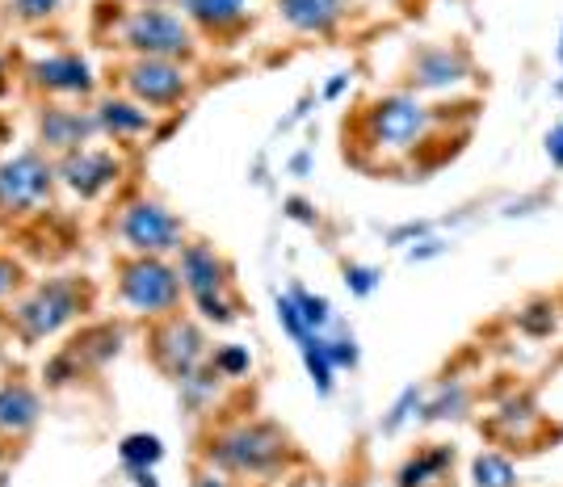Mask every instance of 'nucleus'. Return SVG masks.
I'll use <instances>...</instances> for the list:
<instances>
[{"label":"nucleus","instance_id":"obj_12","mask_svg":"<svg viewBox=\"0 0 563 487\" xmlns=\"http://www.w3.org/2000/svg\"><path fill=\"white\" fill-rule=\"evenodd\" d=\"M25 80L51 97H89L93 93V71H89V64H85L80 55H71V51H64V55H47V59H34V64L25 68Z\"/></svg>","mask_w":563,"mask_h":487},{"label":"nucleus","instance_id":"obj_5","mask_svg":"<svg viewBox=\"0 0 563 487\" xmlns=\"http://www.w3.org/2000/svg\"><path fill=\"white\" fill-rule=\"evenodd\" d=\"M118 47L135 51V59H186L189 25L161 4H143L118 22Z\"/></svg>","mask_w":563,"mask_h":487},{"label":"nucleus","instance_id":"obj_20","mask_svg":"<svg viewBox=\"0 0 563 487\" xmlns=\"http://www.w3.org/2000/svg\"><path fill=\"white\" fill-rule=\"evenodd\" d=\"M471 484L475 487H517V466L505 454H475L471 463Z\"/></svg>","mask_w":563,"mask_h":487},{"label":"nucleus","instance_id":"obj_3","mask_svg":"<svg viewBox=\"0 0 563 487\" xmlns=\"http://www.w3.org/2000/svg\"><path fill=\"white\" fill-rule=\"evenodd\" d=\"M55 186H59L55 161L43 147H25L18 156L0 161V219H25L43 210Z\"/></svg>","mask_w":563,"mask_h":487},{"label":"nucleus","instance_id":"obj_21","mask_svg":"<svg viewBox=\"0 0 563 487\" xmlns=\"http://www.w3.org/2000/svg\"><path fill=\"white\" fill-rule=\"evenodd\" d=\"M299 353H303V366H307V374H311V383H316V391L329 395L332 374H336V366H332V357H329V341L316 332V336H307L303 345H299Z\"/></svg>","mask_w":563,"mask_h":487},{"label":"nucleus","instance_id":"obj_31","mask_svg":"<svg viewBox=\"0 0 563 487\" xmlns=\"http://www.w3.org/2000/svg\"><path fill=\"white\" fill-rule=\"evenodd\" d=\"M329 357L336 370H345V366H357V345H353V336H336V341H329Z\"/></svg>","mask_w":563,"mask_h":487},{"label":"nucleus","instance_id":"obj_10","mask_svg":"<svg viewBox=\"0 0 563 487\" xmlns=\"http://www.w3.org/2000/svg\"><path fill=\"white\" fill-rule=\"evenodd\" d=\"M122 80H126V93L140 106H152V110L177 106L189 89L186 68L177 59H135V64H126Z\"/></svg>","mask_w":563,"mask_h":487},{"label":"nucleus","instance_id":"obj_28","mask_svg":"<svg viewBox=\"0 0 563 487\" xmlns=\"http://www.w3.org/2000/svg\"><path fill=\"white\" fill-rule=\"evenodd\" d=\"M55 9H59V0H9V13H13L22 25L47 22Z\"/></svg>","mask_w":563,"mask_h":487},{"label":"nucleus","instance_id":"obj_29","mask_svg":"<svg viewBox=\"0 0 563 487\" xmlns=\"http://www.w3.org/2000/svg\"><path fill=\"white\" fill-rule=\"evenodd\" d=\"M378 281H383V274L371 269V265H345V286H350L357 299H366Z\"/></svg>","mask_w":563,"mask_h":487},{"label":"nucleus","instance_id":"obj_30","mask_svg":"<svg viewBox=\"0 0 563 487\" xmlns=\"http://www.w3.org/2000/svg\"><path fill=\"white\" fill-rule=\"evenodd\" d=\"M18 286H22V265L13 256H0V302L13 299Z\"/></svg>","mask_w":563,"mask_h":487},{"label":"nucleus","instance_id":"obj_34","mask_svg":"<svg viewBox=\"0 0 563 487\" xmlns=\"http://www.w3.org/2000/svg\"><path fill=\"white\" fill-rule=\"evenodd\" d=\"M438 253H446V244H442V240H429V235H424L421 248H412V253H408V261H429V256H438Z\"/></svg>","mask_w":563,"mask_h":487},{"label":"nucleus","instance_id":"obj_40","mask_svg":"<svg viewBox=\"0 0 563 487\" xmlns=\"http://www.w3.org/2000/svg\"><path fill=\"white\" fill-rule=\"evenodd\" d=\"M560 59H563V43H560Z\"/></svg>","mask_w":563,"mask_h":487},{"label":"nucleus","instance_id":"obj_7","mask_svg":"<svg viewBox=\"0 0 563 487\" xmlns=\"http://www.w3.org/2000/svg\"><path fill=\"white\" fill-rule=\"evenodd\" d=\"M55 177H59V186L71 189L76 198L93 202V198H101V193L122 177V161H118L110 147H93V143H89V147H76L68 156H59V161H55Z\"/></svg>","mask_w":563,"mask_h":487},{"label":"nucleus","instance_id":"obj_1","mask_svg":"<svg viewBox=\"0 0 563 487\" xmlns=\"http://www.w3.org/2000/svg\"><path fill=\"white\" fill-rule=\"evenodd\" d=\"M85 311H89V281L76 278V274H59V278L38 281L22 299L9 302V328L25 345H38V341H51L68 324H76Z\"/></svg>","mask_w":563,"mask_h":487},{"label":"nucleus","instance_id":"obj_18","mask_svg":"<svg viewBox=\"0 0 563 487\" xmlns=\"http://www.w3.org/2000/svg\"><path fill=\"white\" fill-rule=\"evenodd\" d=\"M282 18L303 30V34H329L332 25L341 22L345 4L341 0H278Z\"/></svg>","mask_w":563,"mask_h":487},{"label":"nucleus","instance_id":"obj_22","mask_svg":"<svg viewBox=\"0 0 563 487\" xmlns=\"http://www.w3.org/2000/svg\"><path fill=\"white\" fill-rule=\"evenodd\" d=\"M118 458H122V466H156L165 458V445L156 433H126L118 445Z\"/></svg>","mask_w":563,"mask_h":487},{"label":"nucleus","instance_id":"obj_35","mask_svg":"<svg viewBox=\"0 0 563 487\" xmlns=\"http://www.w3.org/2000/svg\"><path fill=\"white\" fill-rule=\"evenodd\" d=\"M194 487H228V479H223V471H198V475H194Z\"/></svg>","mask_w":563,"mask_h":487},{"label":"nucleus","instance_id":"obj_9","mask_svg":"<svg viewBox=\"0 0 563 487\" xmlns=\"http://www.w3.org/2000/svg\"><path fill=\"white\" fill-rule=\"evenodd\" d=\"M207 357V336L198 324H189L181 316H165V324L152 332V362L168 374V378H189Z\"/></svg>","mask_w":563,"mask_h":487},{"label":"nucleus","instance_id":"obj_16","mask_svg":"<svg viewBox=\"0 0 563 487\" xmlns=\"http://www.w3.org/2000/svg\"><path fill=\"white\" fill-rule=\"evenodd\" d=\"M454 471V445H424L396 471V487H442Z\"/></svg>","mask_w":563,"mask_h":487},{"label":"nucleus","instance_id":"obj_36","mask_svg":"<svg viewBox=\"0 0 563 487\" xmlns=\"http://www.w3.org/2000/svg\"><path fill=\"white\" fill-rule=\"evenodd\" d=\"M286 210H290V219H303V223H311V219H316L303 198H290V202H286Z\"/></svg>","mask_w":563,"mask_h":487},{"label":"nucleus","instance_id":"obj_26","mask_svg":"<svg viewBox=\"0 0 563 487\" xmlns=\"http://www.w3.org/2000/svg\"><path fill=\"white\" fill-rule=\"evenodd\" d=\"M211 366L223 374V378H240V374H249L253 357H249V348L244 345H219L211 357Z\"/></svg>","mask_w":563,"mask_h":487},{"label":"nucleus","instance_id":"obj_33","mask_svg":"<svg viewBox=\"0 0 563 487\" xmlns=\"http://www.w3.org/2000/svg\"><path fill=\"white\" fill-rule=\"evenodd\" d=\"M547 156H551L555 168H563V122H555L551 135H547Z\"/></svg>","mask_w":563,"mask_h":487},{"label":"nucleus","instance_id":"obj_8","mask_svg":"<svg viewBox=\"0 0 563 487\" xmlns=\"http://www.w3.org/2000/svg\"><path fill=\"white\" fill-rule=\"evenodd\" d=\"M366 126H371V140L378 147H412V143H421V135L429 131V110H424L417 97H383L371 106V114H366Z\"/></svg>","mask_w":563,"mask_h":487},{"label":"nucleus","instance_id":"obj_27","mask_svg":"<svg viewBox=\"0 0 563 487\" xmlns=\"http://www.w3.org/2000/svg\"><path fill=\"white\" fill-rule=\"evenodd\" d=\"M412 412H421V387H408V391H404L396 403H391V412L383 417V433H396L399 424L412 417Z\"/></svg>","mask_w":563,"mask_h":487},{"label":"nucleus","instance_id":"obj_6","mask_svg":"<svg viewBox=\"0 0 563 487\" xmlns=\"http://www.w3.org/2000/svg\"><path fill=\"white\" fill-rule=\"evenodd\" d=\"M118 235L135 256H168L181 253L186 223L161 202H131L118 214Z\"/></svg>","mask_w":563,"mask_h":487},{"label":"nucleus","instance_id":"obj_4","mask_svg":"<svg viewBox=\"0 0 563 487\" xmlns=\"http://www.w3.org/2000/svg\"><path fill=\"white\" fill-rule=\"evenodd\" d=\"M181 278L165 256H131L118 265V299L135 316H173L181 302Z\"/></svg>","mask_w":563,"mask_h":487},{"label":"nucleus","instance_id":"obj_39","mask_svg":"<svg viewBox=\"0 0 563 487\" xmlns=\"http://www.w3.org/2000/svg\"><path fill=\"white\" fill-rule=\"evenodd\" d=\"M9 93V71H4V55H0V97Z\"/></svg>","mask_w":563,"mask_h":487},{"label":"nucleus","instance_id":"obj_32","mask_svg":"<svg viewBox=\"0 0 563 487\" xmlns=\"http://www.w3.org/2000/svg\"><path fill=\"white\" fill-rule=\"evenodd\" d=\"M424 235H429V223H404V228L387 232V244H408V240H424Z\"/></svg>","mask_w":563,"mask_h":487},{"label":"nucleus","instance_id":"obj_25","mask_svg":"<svg viewBox=\"0 0 563 487\" xmlns=\"http://www.w3.org/2000/svg\"><path fill=\"white\" fill-rule=\"evenodd\" d=\"M274 307H278V324L290 332V341H295V345H303L307 336H316V328L307 324L303 311H299V302L290 299V295H278V299H274Z\"/></svg>","mask_w":563,"mask_h":487},{"label":"nucleus","instance_id":"obj_19","mask_svg":"<svg viewBox=\"0 0 563 487\" xmlns=\"http://www.w3.org/2000/svg\"><path fill=\"white\" fill-rule=\"evenodd\" d=\"M186 13L207 30H232L244 22L249 0H186Z\"/></svg>","mask_w":563,"mask_h":487},{"label":"nucleus","instance_id":"obj_14","mask_svg":"<svg viewBox=\"0 0 563 487\" xmlns=\"http://www.w3.org/2000/svg\"><path fill=\"white\" fill-rule=\"evenodd\" d=\"M38 420H43V399L30 383H22V378L0 383V438H25Z\"/></svg>","mask_w":563,"mask_h":487},{"label":"nucleus","instance_id":"obj_23","mask_svg":"<svg viewBox=\"0 0 563 487\" xmlns=\"http://www.w3.org/2000/svg\"><path fill=\"white\" fill-rule=\"evenodd\" d=\"M463 408H467V387H446V391L438 395V399H429L421 403V420H446V417H463Z\"/></svg>","mask_w":563,"mask_h":487},{"label":"nucleus","instance_id":"obj_15","mask_svg":"<svg viewBox=\"0 0 563 487\" xmlns=\"http://www.w3.org/2000/svg\"><path fill=\"white\" fill-rule=\"evenodd\" d=\"M97 114V126H101V135H110V140L126 143V140H140L152 131V114L143 110L140 101H122V97H106L101 106L93 110Z\"/></svg>","mask_w":563,"mask_h":487},{"label":"nucleus","instance_id":"obj_24","mask_svg":"<svg viewBox=\"0 0 563 487\" xmlns=\"http://www.w3.org/2000/svg\"><path fill=\"white\" fill-rule=\"evenodd\" d=\"M290 299L299 302V311H303V320L316 332H324V328L332 324V302L324 299V295H307L303 286H290Z\"/></svg>","mask_w":563,"mask_h":487},{"label":"nucleus","instance_id":"obj_37","mask_svg":"<svg viewBox=\"0 0 563 487\" xmlns=\"http://www.w3.org/2000/svg\"><path fill=\"white\" fill-rule=\"evenodd\" d=\"M345 89H350V76H336V80H329V89H324V97H329V101H336V97L345 93Z\"/></svg>","mask_w":563,"mask_h":487},{"label":"nucleus","instance_id":"obj_11","mask_svg":"<svg viewBox=\"0 0 563 487\" xmlns=\"http://www.w3.org/2000/svg\"><path fill=\"white\" fill-rule=\"evenodd\" d=\"M101 135L93 110H76V106H43L38 114V147L47 156H68L76 147H89Z\"/></svg>","mask_w":563,"mask_h":487},{"label":"nucleus","instance_id":"obj_38","mask_svg":"<svg viewBox=\"0 0 563 487\" xmlns=\"http://www.w3.org/2000/svg\"><path fill=\"white\" fill-rule=\"evenodd\" d=\"M307 168H311V156H307V152H299V156L290 161V173H295V177H303Z\"/></svg>","mask_w":563,"mask_h":487},{"label":"nucleus","instance_id":"obj_2","mask_svg":"<svg viewBox=\"0 0 563 487\" xmlns=\"http://www.w3.org/2000/svg\"><path fill=\"white\" fill-rule=\"evenodd\" d=\"M286 458H290V438L269 420L235 424L207 445V463L223 475H240V479H274L286 466Z\"/></svg>","mask_w":563,"mask_h":487},{"label":"nucleus","instance_id":"obj_13","mask_svg":"<svg viewBox=\"0 0 563 487\" xmlns=\"http://www.w3.org/2000/svg\"><path fill=\"white\" fill-rule=\"evenodd\" d=\"M177 278H181V286L189 290V299H207V295H228L232 269H228V261L214 253L211 244L194 240V244H181Z\"/></svg>","mask_w":563,"mask_h":487},{"label":"nucleus","instance_id":"obj_17","mask_svg":"<svg viewBox=\"0 0 563 487\" xmlns=\"http://www.w3.org/2000/svg\"><path fill=\"white\" fill-rule=\"evenodd\" d=\"M467 76V59L450 47H429L412 59V85L417 89H446Z\"/></svg>","mask_w":563,"mask_h":487}]
</instances>
